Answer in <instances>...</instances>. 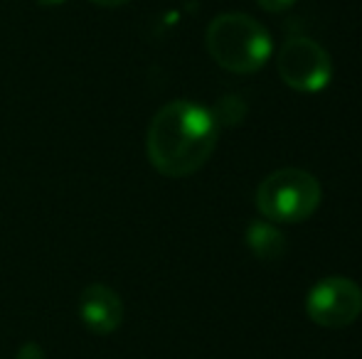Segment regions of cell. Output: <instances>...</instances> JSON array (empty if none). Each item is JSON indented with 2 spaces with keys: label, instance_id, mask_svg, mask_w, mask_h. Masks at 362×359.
Returning a JSON list of instances; mask_svg holds the SVG:
<instances>
[{
  "label": "cell",
  "instance_id": "obj_1",
  "mask_svg": "<svg viewBox=\"0 0 362 359\" xmlns=\"http://www.w3.org/2000/svg\"><path fill=\"white\" fill-rule=\"evenodd\" d=\"M217 138L215 111L187 99L170 101L148 126V160L165 178H187L212 158Z\"/></svg>",
  "mask_w": 362,
  "mask_h": 359
},
{
  "label": "cell",
  "instance_id": "obj_2",
  "mask_svg": "<svg viewBox=\"0 0 362 359\" xmlns=\"http://www.w3.org/2000/svg\"><path fill=\"white\" fill-rule=\"evenodd\" d=\"M210 57L232 74H254L274 54L272 32L244 13L217 15L205 32Z\"/></svg>",
  "mask_w": 362,
  "mask_h": 359
},
{
  "label": "cell",
  "instance_id": "obj_3",
  "mask_svg": "<svg viewBox=\"0 0 362 359\" xmlns=\"http://www.w3.org/2000/svg\"><path fill=\"white\" fill-rule=\"evenodd\" d=\"M323 187L315 175L300 168H281L257 187V209L274 224H298L315 214Z\"/></svg>",
  "mask_w": 362,
  "mask_h": 359
},
{
  "label": "cell",
  "instance_id": "obj_4",
  "mask_svg": "<svg viewBox=\"0 0 362 359\" xmlns=\"http://www.w3.org/2000/svg\"><path fill=\"white\" fill-rule=\"evenodd\" d=\"M276 69L281 82L300 94H318L333 79V62L328 49L308 37L286 39L279 49Z\"/></svg>",
  "mask_w": 362,
  "mask_h": 359
},
{
  "label": "cell",
  "instance_id": "obj_5",
  "mask_svg": "<svg viewBox=\"0 0 362 359\" xmlns=\"http://www.w3.org/2000/svg\"><path fill=\"white\" fill-rule=\"evenodd\" d=\"M305 315L328 330H343L362 315V288L353 278L328 276L305 296Z\"/></svg>",
  "mask_w": 362,
  "mask_h": 359
},
{
  "label": "cell",
  "instance_id": "obj_6",
  "mask_svg": "<svg viewBox=\"0 0 362 359\" xmlns=\"http://www.w3.org/2000/svg\"><path fill=\"white\" fill-rule=\"evenodd\" d=\"M79 317L96 335H111L124 322V303L114 288L104 283H91L81 291Z\"/></svg>",
  "mask_w": 362,
  "mask_h": 359
},
{
  "label": "cell",
  "instance_id": "obj_7",
  "mask_svg": "<svg viewBox=\"0 0 362 359\" xmlns=\"http://www.w3.org/2000/svg\"><path fill=\"white\" fill-rule=\"evenodd\" d=\"M247 246L262 261H276L286 254V236L269 219H257L247 229Z\"/></svg>",
  "mask_w": 362,
  "mask_h": 359
},
{
  "label": "cell",
  "instance_id": "obj_8",
  "mask_svg": "<svg viewBox=\"0 0 362 359\" xmlns=\"http://www.w3.org/2000/svg\"><path fill=\"white\" fill-rule=\"evenodd\" d=\"M259 8L267 10V13H284V10L293 8L298 0H257Z\"/></svg>",
  "mask_w": 362,
  "mask_h": 359
},
{
  "label": "cell",
  "instance_id": "obj_9",
  "mask_svg": "<svg viewBox=\"0 0 362 359\" xmlns=\"http://www.w3.org/2000/svg\"><path fill=\"white\" fill-rule=\"evenodd\" d=\"M18 359H45V352H42V347H37L35 342H28V345L20 347Z\"/></svg>",
  "mask_w": 362,
  "mask_h": 359
},
{
  "label": "cell",
  "instance_id": "obj_10",
  "mask_svg": "<svg viewBox=\"0 0 362 359\" xmlns=\"http://www.w3.org/2000/svg\"><path fill=\"white\" fill-rule=\"evenodd\" d=\"M89 3L99 5V8H121V5L131 3V0H89Z\"/></svg>",
  "mask_w": 362,
  "mask_h": 359
},
{
  "label": "cell",
  "instance_id": "obj_11",
  "mask_svg": "<svg viewBox=\"0 0 362 359\" xmlns=\"http://www.w3.org/2000/svg\"><path fill=\"white\" fill-rule=\"evenodd\" d=\"M35 3H40V5H45V8H57V5H62V3H67V0H35Z\"/></svg>",
  "mask_w": 362,
  "mask_h": 359
}]
</instances>
